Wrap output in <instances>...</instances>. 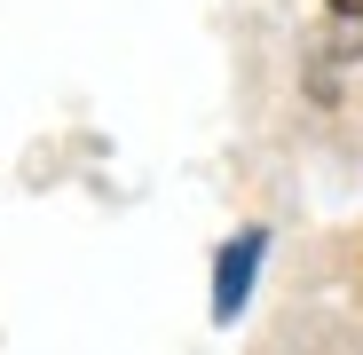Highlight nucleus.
I'll use <instances>...</instances> for the list:
<instances>
[{
    "mask_svg": "<svg viewBox=\"0 0 363 355\" xmlns=\"http://www.w3.org/2000/svg\"><path fill=\"white\" fill-rule=\"evenodd\" d=\"M261 253H269V237H261V229H245V237H229V245H221V269H213V316H221V324H229L237 308H245Z\"/></svg>",
    "mask_w": 363,
    "mask_h": 355,
    "instance_id": "f257e3e1",
    "label": "nucleus"
}]
</instances>
